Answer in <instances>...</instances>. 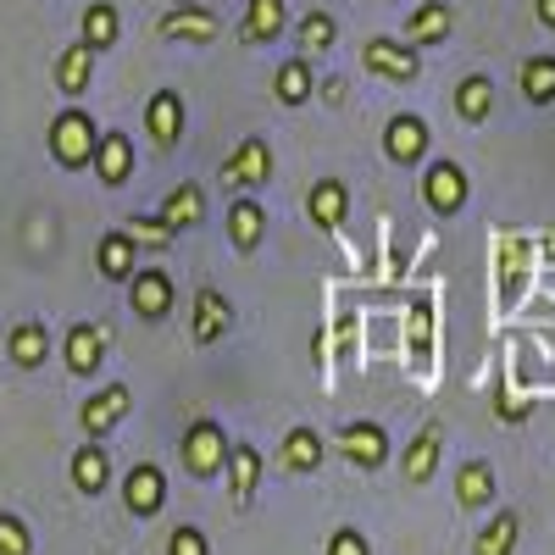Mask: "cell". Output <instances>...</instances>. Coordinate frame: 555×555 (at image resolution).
<instances>
[{
    "label": "cell",
    "instance_id": "1",
    "mask_svg": "<svg viewBox=\"0 0 555 555\" xmlns=\"http://www.w3.org/2000/svg\"><path fill=\"white\" fill-rule=\"evenodd\" d=\"M95 145H101V128H95V117H89V112L67 106V112L51 122V156H56L67 172L95 167Z\"/></svg>",
    "mask_w": 555,
    "mask_h": 555
},
{
    "label": "cell",
    "instance_id": "2",
    "mask_svg": "<svg viewBox=\"0 0 555 555\" xmlns=\"http://www.w3.org/2000/svg\"><path fill=\"white\" fill-rule=\"evenodd\" d=\"M178 455H183V467H190V478H217V473H228V434L211 416H201V423H190V434H183Z\"/></svg>",
    "mask_w": 555,
    "mask_h": 555
},
{
    "label": "cell",
    "instance_id": "3",
    "mask_svg": "<svg viewBox=\"0 0 555 555\" xmlns=\"http://www.w3.org/2000/svg\"><path fill=\"white\" fill-rule=\"evenodd\" d=\"M361 67H366V73H378V78H389V83H411L416 73H423V56H416V44H411V39H389V34H378V39H366V44H361Z\"/></svg>",
    "mask_w": 555,
    "mask_h": 555
},
{
    "label": "cell",
    "instance_id": "4",
    "mask_svg": "<svg viewBox=\"0 0 555 555\" xmlns=\"http://www.w3.org/2000/svg\"><path fill=\"white\" fill-rule=\"evenodd\" d=\"M467 195H473V183H467V167L461 162H434L423 172V201H428L434 217H455L467 206Z\"/></svg>",
    "mask_w": 555,
    "mask_h": 555
},
{
    "label": "cell",
    "instance_id": "5",
    "mask_svg": "<svg viewBox=\"0 0 555 555\" xmlns=\"http://www.w3.org/2000/svg\"><path fill=\"white\" fill-rule=\"evenodd\" d=\"M156 34H162V39H178V44H211V39L222 34V23H217V12H206V7L172 0V7L162 12V23H156Z\"/></svg>",
    "mask_w": 555,
    "mask_h": 555
},
{
    "label": "cell",
    "instance_id": "6",
    "mask_svg": "<svg viewBox=\"0 0 555 555\" xmlns=\"http://www.w3.org/2000/svg\"><path fill=\"white\" fill-rule=\"evenodd\" d=\"M122 505L133 517H156L167 505V473L156 467V461H139V467H128L122 478Z\"/></svg>",
    "mask_w": 555,
    "mask_h": 555
},
{
    "label": "cell",
    "instance_id": "7",
    "mask_svg": "<svg viewBox=\"0 0 555 555\" xmlns=\"http://www.w3.org/2000/svg\"><path fill=\"white\" fill-rule=\"evenodd\" d=\"M128 405H133V395H128V384H106V389H95L83 400V411H78V423H83V434L89 439H106L122 416H128Z\"/></svg>",
    "mask_w": 555,
    "mask_h": 555
},
{
    "label": "cell",
    "instance_id": "8",
    "mask_svg": "<svg viewBox=\"0 0 555 555\" xmlns=\"http://www.w3.org/2000/svg\"><path fill=\"white\" fill-rule=\"evenodd\" d=\"M334 444L345 450L350 467H366V473H378L384 461H389V434H384L378 423H345Z\"/></svg>",
    "mask_w": 555,
    "mask_h": 555
},
{
    "label": "cell",
    "instance_id": "9",
    "mask_svg": "<svg viewBox=\"0 0 555 555\" xmlns=\"http://www.w3.org/2000/svg\"><path fill=\"white\" fill-rule=\"evenodd\" d=\"M128 306L145 317V322H162V317L172 311V278H167L162 267H139V272L128 278Z\"/></svg>",
    "mask_w": 555,
    "mask_h": 555
},
{
    "label": "cell",
    "instance_id": "10",
    "mask_svg": "<svg viewBox=\"0 0 555 555\" xmlns=\"http://www.w3.org/2000/svg\"><path fill=\"white\" fill-rule=\"evenodd\" d=\"M267 178H272V151H267V139H245V145L222 162V183H228V190H261Z\"/></svg>",
    "mask_w": 555,
    "mask_h": 555
},
{
    "label": "cell",
    "instance_id": "11",
    "mask_svg": "<svg viewBox=\"0 0 555 555\" xmlns=\"http://www.w3.org/2000/svg\"><path fill=\"white\" fill-rule=\"evenodd\" d=\"M62 356H67V373H73V378L101 373V361H106V328H95V322H73Z\"/></svg>",
    "mask_w": 555,
    "mask_h": 555
},
{
    "label": "cell",
    "instance_id": "12",
    "mask_svg": "<svg viewBox=\"0 0 555 555\" xmlns=\"http://www.w3.org/2000/svg\"><path fill=\"white\" fill-rule=\"evenodd\" d=\"M384 156L400 162V167L423 162V156H428V122H423V117H411V112L389 117V128H384Z\"/></svg>",
    "mask_w": 555,
    "mask_h": 555
},
{
    "label": "cell",
    "instance_id": "13",
    "mask_svg": "<svg viewBox=\"0 0 555 555\" xmlns=\"http://www.w3.org/2000/svg\"><path fill=\"white\" fill-rule=\"evenodd\" d=\"M95 62H101V51H95L83 34H78V44H67V51L56 56V89H62L67 101H78L83 89H89V78H95Z\"/></svg>",
    "mask_w": 555,
    "mask_h": 555
},
{
    "label": "cell",
    "instance_id": "14",
    "mask_svg": "<svg viewBox=\"0 0 555 555\" xmlns=\"http://www.w3.org/2000/svg\"><path fill=\"white\" fill-rule=\"evenodd\" d=\"M145 133L156 139L162 151L178 145V133H183V95H178V89H156V95H151V106H145Z\"/></svg>",
    "mask_w": 555,
    "mask_h": 555
},
{
    "label": "cell",
    "instance_id": "15",
    "mask_svg": "<svg viewBox=\"0 0 555 555\" xmlns=\"http://www.w3.org/2000/svg\"><path fill=\"white\" fill-rule=\"evenodd\" d=\"M455 28V7L450 0H416L411 17H405V39L411 44H439Z\"/></svg>",
    "mask_w": 555,
    "mask_h": 555
},
{
    "label": "cell",
    "instance_id": "16",
    "mask_svg": "<svg viewBox=\"0 0 555 555\" xmlns=\"http://www.w3.org/2000/svg\"><path fill=\"white\" fill-rule=\"evenodd\" d=\"M67 473H73V489H78V494H101V489L112 483V455H106V444H101V439L78 444Z\"/></svg>",
    "mask_w": 555,
    "mask_h": 555
},
{
    "label": "cell",
    "instance_id": "17",
    "mask_svg": "<svg viewBox=\"0 0 555 555\" xmlns=\"http://www.w3.org/2000/svg\"><path fill=\"white\" fill-rule=\"evenodd\" d=\"M228 328H234V306H228L217 289H201V295H195V322H190V339H195V345H217Z\"/></svg>",
    "mask_w": 555,
    "mask_h": 555
},
{
    "label": "cell",
    "instance_id": "18",
    "mask_svg": "<svg viewBox=\"0 0 555 555\" xmlns=\"http://www.w3.org/2000/svg\"><path fill=\"white\" fill-rule=\"evenodd\" d=\"M95 172L106 190H122V183L133 178V139L128 133H101V145H95Z\"/></svg>",
    "mask_w": 555,
    "mask_h": 555
},
{
    "label": "cell",
    "instance_id": "19",
    "mask_svg": "<svg viewBox=\"0 0 555 555\" xmlns=\"http://www.w3.org/2000/svg\"><path fill=\"white\" fill-rule=\"evenodd\" d=\"M284 28H289V7H284V0H250L245 23H240V39L245 44H272Z\"/></svg>",
    "mask_w": 555,
    "mask_h": 555
},
{
    "label": "cell",
    "instance_id": "20",
    "mask_svg": "<svg viewBox=\"0 0 555 555\" xmlns=\"http://www.w3.org/2000/svg\"><path fill=\"white\" fill-rule=\"evenodd\" d=\"M7 356L23 366V373H34V366H44V356H51V328L44 322H17V328L7 334Z\"/></svg>",
    "mask_w": 555,
    "mask_h": 555
},
{
    "label": "cell",
    "instance_id": "21",
    "mask_svg": "<svg viewBox=\"0 0 555 555\" xmlns=\"http://www.w3.org/2000/svg\"><path fill=\"white\" fill-rule=\"evenodd\" d=\"M439 444H444L439 423H428L423 434L411 439V450H405V461H400V473H405V483H428V478L439 473Z\"/></svg>",
    "mask_w": 555,
    "mask_h": 555
},
{
    "label": "cell",
    "instance_id": "22",
    "mask_svg": "<svg viewBox=\"0 0 555 555\" xmlns=\"http://www.w3.org/2000/svg\"><path fill=\"white\" fill-rule=\"evenodd\" d=\"M95 261H101V278H112V284H128V278L139 272V245L128 240V228H117V234L101 240Z\"/></svg>",
    "mask_w": 555,
    "mask_h": 555
},
{
    "label": "cell",
    "instance_id": "23",
    "mask_svg": "<svg viewBox=\"0 0 555 555\" xmlns=\"http://www.w3.org/2000/svg\"><path fill=\"white\" fill-rule=\"evenodd\" d=\"M345 206H350V195H345V183L339 178H322V183H311V195H306V211H311V222L317 228H334L345 222Z\"/></svg>",
    "mask_w": 555,
    "mask_h": 555
},
{
    "label": "cell",
    "instance_id": "24",
    "mask_svg": "<svg viewBox=\"0 0 555 555\" xmlns=\"http://www.w3.org/2000/svg\"><path fill=\"white\" fill-rule=\"evenodd\" d=\"M256 483H261V450L256 444H228V489H234V500L250 505Z\"/></svg>",
    "mask_w": 555,
    "mask_h": 555
},
{
    "label": "cell",
    "instance_id": "25",
    "mask_svg": "<svg viewBox=\"0 0 555 555\" xmlns=\"http://www.w3.org/2000/svg\"><path fill=\"white\" fill-rule=\"evenodd\" d=\"M278 450H284V467H289V473H317L322 455H328V444H322L317 428H289Z\"/></svg>",
    "mask_w": 555,
    "mask_h": 555
},
{
    "label": "cell",
    "instance_id": "26",
    "mask_svg": "<svg viewBox=\"0 0 555 555\" xmlns=\"http://www.w3.org/2000/svg\"><path fill=\"white\" fill-rule=\"evenodd\" d=\"M261 234H267V211L256 201H234V206H228V245H234V250H256Z\"/></svg>",
    "mask_w": 555,
    "mask_h": 555
},
{
    "label": "cell",
    "instance_id": "27",
    "mask_svg": "<svg viewBox=\"0 0 555 555\" xmlns=\"http://www.w3.org/2000/svg\"><path fill=\"white\" fill-rule=\"evenodd\" d=\"M517 539H522V522H517V512H500V517H489V522L478 528V539H473V555H512V550H517Z\"/></svg>",
    "mask_w": 555,
    "mask_h": 555
},
{
    "label": "cell",
    "instance_id": "28",
    "mask_svg": "<svg viewBox=\"0 0 555 555\" xmlns=\"http://www.w3.org/2000/svg\"><path fill=\"white\" fill-rule=\"evenodd\" d=\"M162 217L178 228V234H183V228H195V222L206 217V195H201V183H178V190L162 201Z\"/></svg>",
    "mask_w": 555,
    "mask_h": 555
},
{
    "label": "cell",
    "instance_id": "29",
    "mask_svg": "<svg viewBox=\"0 0 555 555\" xmlns=\"http://www.w3.org/2000/svg\"><path fill=\"white\" fill-rule=\"evenodd\" d=\"M278 101L284 106H306L311 101V89H317V78H311V56H295V62H284L278 67Z\"/></svg>",
    "mask_w": 555,
    "mask_h": 555
},
{
    "label": "cell",
    "instance_id": "30",
    "mask_svg": "<svg viewBox=\"0 0 555 555\" xmlns=\"http://www.w3.org/2000/svg\"><path fill=\"white\" fill-rule=\"evenodd\" d=\"M455 112L467 117V122H483V117L494 112V83H489L483 73L461 78V83H455Z\"/></svg>",
    "mask_w": 555,
    "mask_h": 555
},
{
    "label": "cell",
    "instance_id": "31",
    "mask_svg": "<svg viewBox=\"0 0 555 555\" xmlns=\"http://www.w3.org/2000/svg\"><path fill=\"white\" fill-rule=\"evenodd\" d=\"M117 34H122V17H117L112 0H95V7H83V39L95 44V51H112Z\"/></svg>",
    "mask_w": 555,
    "mask_h": 555
},
{
    "label": "cell",
    "instance_id": "32",
    "mask_svg": "<svg viewBox=\"0 0 555 555\" xmlns=\"http://www.w3.org/2000/svg\"><path fill=\"white\" fill-rule=\"evenodd\" d=\"M455 500L461 505H489L494 500V467L489 461H467V467L455 473Z\"/></svg>",
    "mask_w": 555,
    "mask_h": 555
},
{
    "label": "cell",
    "instance_id": "33",
    "mask_svg": "<svg viewBox=\"0 0 555 555\" xmlns=\"http://www.w3.org/2000/svg\"><path fill=\"white\" fill-rule=\"evenodd\" d=\"M522 95L533 106H550L555 101V56H528L522 62Z\"/></svg>",
    "mask_w": 555,
    "mask_h": 555
},
{
    "label": "cell",
    "instance_id": "34",
    "mask_svg": "<svg viewBox=\"0 0 555 555\" xmlns=\"http://www.w3.org/2000/svg\"><path fill=\"white\" fill-rule=\"evenodd\" d=\"M122 228H128V240H133L139 250H167V245L178 240V228H172L162 211H156V217H128Z\"/></svg>",
    "mask_w": 555,
    "mask_h": 555
},
{
    "label": "cell",
    "instance_id": "35",
    "mask_svg": "<svg viewBox=\"0 0 555 555\" xmlns=\"http://www.w3.org/2000/svg\"><path fill=\"white\" fill-rule=\"evenodd\" d=\"M334 34H339V23H334L328 12H306V17H300V28H295L300 56H322V51L334 44Z\"/></svg>",
    "mask_w": 555,
    "mask_h": 555
},
{
    "label": "cell",
    "instance_id": "36",
    "mask_svg": "<svg viewBox=\"0 0 555 555\" xmlns=\"http://www.w3.org/2000/svg\"><path fill=\"white\" fill-rule=\"evenodd\" d=\"M0 555H34V533L12 512H0Z\"/></svg>",
    "mask_w": 555,
    "mask_h": 555
},
{
    "label": "cell",
    "instance_id": "37",
    "mask_svg": "<svg viewBox=\"0 0 555 555\" xmlns=\"http://www.w3.org/2000/svg\"><path fill=\"white\" fill-rule=\"evenodd\" d=\"M167 555H211V544H206V533H201V528L183 522V528H172V533H167Z\"/></svg>",
    "mask_w": 555,
    "mask_h": 555
},
{
    "label": "cell",
    "instance_id": "38",
    "mask_svg": "<svg viewBox=\"0 0 555 555\" xmlns=\"http://www.w3.org/2000/svg\"><path fill=\"white\" fill-rule=\"evenodd\" d=\"M328 555H373V544H366V533H356V528H339L328 539Z\"/></svg>",
    "mask_w": 555,
    "mask_h": 555
},
{
    "label": "cell",
    "instance_id": "39",
    "mask_svg": "<svg viewBox=\"0 0 555 555\" xmlns=\"http://www.w3.org/2000/svg\"><path fill=\"white\" fill-rule=\"evenodd\" d=\"M533 12H539V23H544V28H555V0H539Z\"/></svg>",
    "mask_w": 555,
    "mask_h": 555
}]
</instances>
